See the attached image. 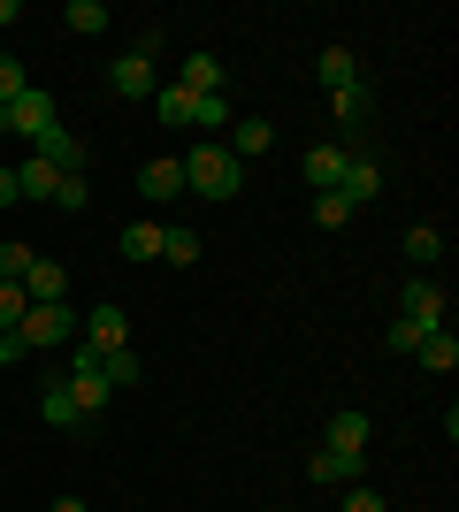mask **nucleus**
<instances>
[{"mask_svg": "<svg viewBox=\"0 0 459 512\" xmlns=\"http://www.w3.org/2000/svg\"><path fill=\"white\" fill-rule=\"evenodd\" d=\"M138 192H146L153 207H169V199L184 192V161H146V169H138Z\"/></svg>", "mask_w": 459, "mask_h": 512, "instance_id": "10", "label": "nucleus"}, {"mask_svg": "<svg viewBox=\"0 0 459 512\" xmlns=\"http://www.w3.org/2000/svg\"><path fill=\"white\" fill-rule=\"evenodd\" d=\"M46 512H85V505H77V497H54V505H46Z\"/></svg>", "mask_w": 459, "mask_h": 512, "instance_id": "38", "label": "nucleus"}, {"mask_svg": "<svg viewBox=\"0 0 459 512\" xmlns=\"http://www.w3.org/2000/svg\"><path fill=\"white\" fill-rule=\"evenodd\" d=\"M0 23H16V0H0Z\"/></svg>", "mask_w": 459, "mask_h": 512, "instance_id": "39", "label": "nucleus"}, {"mask_svg": "<svg viewBox=\"0 0 459 512\" xmlns=\"http://www.w3.org/2000/svg\"><path fill=\"white\" fill-rule=\"evenodd\" d=\"M54 123H62V100H54L46 85H23V100L8 107V138H16V146H31V138H46Z\"/></svg>", "mask_w": 459, "mask_h": 512, "instance_id": "2", "label": "nucleus"}, {"mask_svg": "<svg viewBox=\"0 0 459 512\" xmlns=\"http://www.w3.org/2000/svg\"><path fill=\"white\" fill-rule=\"evenodd\" d=\"M123 260H161V222H131V230H123Z\"/></svg>", "mask_w": 459, "mask_h": 512, "instance_id": "20", "label": "nucleus"}, {"mask_svg": "<svg viewBox=\"0 0 459 512\" xmlns=\"http://www.w3.org/2000/svg\"><path fill=\"white\" fill-rule=\"evenodd\" d=\"M31 153H39V161H46L54 176H85V146H77V138H69L62 123L46 130V138H31Z\"/></svg>", "mask_w": 459, "mask_h": 512, "instance_id": "7", "label": "nucleus"}, {"mask_svg": "<svg viewBox=\"0 0 459 512\" xmlns=\"http://www.w3.org/2000/svg\"><path fill=\"white\" fill-rule=\"evenodd\" d=\"M69 398H77V413H100V406L115 398V390L100 383V375H69Z\"/></svg>", "mask_w": 459, "mask_h": 512, "instance_id": "25", "label": "nucleus"}, {"mask_svg": "<svg viewBox=\"0 0 459 512\" xmlns=\"http://www.w3.org/2000/svg\"><path fill=\"white\" fill-rule=\"evenodd\" d=\"M329 451H360V459H368V413H337V421H329Z\"/></svg>", "mask_w": 459, "mask_h": 512, "instance_id": "16", "label": "nucleus"}, {"mask_svg": "<svg viewBox=\"0 0 459 512\" xmlns=\"http://www.w3.org/2000/svg\"><path fill=\"white\" fill-rule=\"evenodd\" d=\"M77 329H85L92 352H123V344H131V321H123V306H92Z\"/></svg>", "mask_w": 459, "mask_h": 512, "instance_id": "6", "label": "nucleus"}, {"mask_svg": "<svg viewBox=\"0 0 459 512\" xmlns=\"http://www.w3.org/2000/svg\"><path fill=\"white\" fill-rule=\"evenodd\" d=\"M54 184H62V176L46 169L39 153H23V161H16V192H23V199H54Z\"/></svg>", "mask_w": 459, "mask_h": 512, "instance_id": "17", "label": "nucleus"}, {"mask_svg": "<svg viewBox=\"0 0 459 512\" xmlns=\"http://www.w3.org/2000/svg\"><path fill=\"white\" fill-rule=\"evenodd\" d=\"M314 77H322L329 92L360 85V62H352V46H322V62H314Z\"/></svg>", "mask_w": 459, "mask_h": 512, "instance_id": "15", "label": "nucleus"}, {"mask_svg": "<svg viewBox=\"0 0 459 512\" xmlns=\"http://www.w3.org/2000/svg\"><path fill=\"white\" fill-rule=\"evenodd\" d=\"M345 512H383V497H375V490H352V497H345Z\"/></svg>", "mask_w": 459, "mask_h": 512, "instance_id": "36", "label": "nucleus"}, {"mask_svg": "<svg viewBox=\"0 0 459 512\" xmlns=\"http://www.w3.org/2000/svg\"><path fill=\"white\" fill-rule=\"evenodd\" d=\"M314 222H322V230H345V222H352V207H345L337 192H314Z\"/></svg>", "mask_w": 459, "mask_h": 512, "instance_id": "29", "label": "nucleus"}, {"mask_svg": "<svg viewBox=\"0 0 459 512\" xmlns=\"http://www.w3.org/2000/svg\"><path fill=\"white\" fill-rule=\"evenodd\" d=\"M161 260H176V268H184V260H199V237H192V230H161Z\"/></svg>", "mask_w": 459, "mask_h": 512, "instance_id": "30", "label": "nucleus"}, {"mask_svg": "<svg viewBox=\"0 0 459 512\" xmlns=\"http://www.w3.org/2000/svg\"><path fill=\"white\" fill-rule=\"evenodd\" d=\"M23 299H31V306H54V299H69V268H62V260H31V276H23Z\"/></svg>", "mask_w": 459, "mask_h": 512, "instance_id": "8", "label": "nucleus"}, {"mask_svg": "<svg viewBox=\"0 0 459 512\" xmlns=\"http://www.w3.org/2000/svg\"><path fill=\"white\" fill-rule=\"evenodd\" d=\"M85 176H62V184H54V199H46V207H62V214H77V207H85Z\"/></svg>", "mask_w": 459, "mask_h": 512, "instance_id": "32", "label": "nucleus"}, {"mask_svg": "<svg viewBox=\"0 0 459 512\" xmlns=\"http://www.w3.org/2000/svg\"><path fill=\"white\" fill-rule=\"evenodd\" d=\"M360 467H368V459H360V451H314V467H306V474H314V482H360Z\"/></svg>", "mask_w": 459, "mask_h": 512, "instance_id": "14", "label": "nucleus"}, {"mask_svg": "<svg viewBox=\"0 0 459 512\" xmlns=\"http://www.w3.org/2000/svg\"><path fill=\"white\" fill-rule=\"evenodd\" d=\"M184 192H199V199H238L245 192V161L230 146H192V153H184Z\"/></svg>", "mask_w": 459, "mask_h": 512, "instance_id": "1", "label": "nucleus"}, {"mask_svg": "<svg viewBox=\"0 0 459 512\" xmlns=\"http://www.w3.org/2000/svg\"><path fill=\"white\" fill-rule=\"evenodd\" d=\"M23 100V69H16V54H0V107H16Z\"/></svg>", "mask_w": 459, "mask_h": 512, "instance_id": "34", "label": "nucleus"}, {"mask_svg": "<svg viewBox=\"0 0 459 512\" xmlns=\"http://www.w3.org/2000/svg\"><path fill=\"white\" fill-rule=\"evenodd\" d=\"M276 146V130L261 123V115H245V123H230V153H238V161H253V153H268Z\"/></svg>", "mask_w": 459, "mask_h": 512, "instance_id": "19", "label": "nucleus"}, {"mask_svg": "<svg viewBox=\"0 0 459 512\" xmlns=\"http://www.w3.org/2000/svg\"><path fill=\"white\" fill-rule=\"evenodd\" d=\"M8 199H16V169H8V161H0V207H8Z\"/></svg>", "mask_w": 459, "mask_h": 512, "instance_id": "37", "label": "nucleus"}, {"mask_svg": "<svg viewBox=\"0 0 459 512\" xmlns=\"http://www.w3.org/2000/svg\"><path fill=\"white\" fill-rule=\"evenodd\" d=\"M16 329H23V344H31V352H46V344H77V314H69V299L31 306V314H23Z\"/></svg>", "mask_w": 459, "mask_h": 512, "instance_id": "3", "label": "nucleus"}, {"mask_svg": "<svg viewBox=\"0 0 459 512\" xmlns=\"http://www.w3.org/2000/svg\"><path fill=\"white\" fill-rule=\"evenodd\" d=\"M23 314H31V299H23V283H0V329H16Z\"/></svg>", "mask_w": 459, "mask_h": 512, "instance_id": "31", "label": "nucleus"}, {"mask_svg": "<svg viewBox=\"0 0 459 512\" xmlns=\"http://www.w3.org/2000/svg\"><path fill=\"white\" fill-rule=\"evenodd\" d=\"M368 115H375V92L368 85H345V92H337V123H345V130H360Z\"/></svg>", "mask_w": 459, "mask_h": 512, "instance_id": "22", "label": "nucleus"}, {"mask_svg": "<svg viewBox=\"0 0 459 512\" xmlns=\"http://www.w3.org/2000/svg\"><path fill=\"white\" fill-rule=\"evenodd\" d=\"M100 383H108V390L138 383V352H131V344H123V352H100Z\"/></svg>", "mask_w": 459, "mask_h": 512, "instance_id": "21", "label": "nucleus"}, {"mask_svg": "<svg viewBox=\"0 0 459 512\" xmlns=\"http://www.w3.org/2000/svg\"><path fill=\"white\" fill-rule=\"evenodd\" d=\"M39 413H46V428H69V421H85V413H77V398H69V383H54L39 398Z\"/></svg>", "mask_w": 459, "mask_h": 512, "instance_id": "23", "label": "nucleus"}, {"mask_svg": "<svg viewBox=\"0 0 459 512\" xmlns=\"http://www.w3.org/2000/svg\"><path fill=\"white\" fill-rule=\"evenodd\" d=\"M192 123H199V130H230V100H222V92H215V100H199Z\"/></svg>", "mask_w": 459, "mask_h": 512, "instance_id": "33", "label": "nucleus"}, {"mask_svg": "<svg viewBox=\"0 0 459 512\" xmlns=\"http://www.w3.org/2000/svg\"><path fill=\"white\" fill-rule=\"evenodd\" d=\"M406 260H414V268L444 260V237H437V230H406Z\"/></svg>", "mask_w": 459, "mask_h": 512, "instance_id": "27", "label": "nucleus"}, {"mask_svg": "<svg viewBox=\"0 0 459 512\" xmlns=\"http://www.w3.org/2000/svg\"><path fill=\"white\" fill-rule=\"evenodd\" d=\"M0 138H8V107H0Z\"/></svg>", "mask_w": 459, "mask_h": 512, "instance_id": "40", "label": "nucleus"}, {"mask_svg": "<svg viewBox=\"0 0 459 512\" xmlns=\"http://www.w3.org/2000/svg\"><path fill=\"white\" fill-rule=\"evenodd\" d=\"M375 192H383V169H375L368 153H345V176H337V199H345V207L360 214V207H368Z\"/></svg>", "mask_w": 459, "mask_h": 512, "instance_id": "5", "label": "nucleus"}, {"mask_svg": "<svg viewBox=\"0 0 459 512\" xmlns=\"http://www.w3.org/2000/svg\"><path fill=\"white\" fill-rule=\"evenodd\" d=\"M23 352H31V344H23V329H0V367H16Z\"/></svg>", "mask_w": 459, "mask_h": 512, "instance_id": "35", "label": "nucleus"}, {"mask_svg": "<svg viewBox=\"0 0 459 512\" xmlns=\"http://www.w3.org/2000/svg\"><path fill=\"white\" fill-rule=\"evenodd\" d=\"M414 360L429 367V375H452V367H459V337H452V329H429V337L414 344Z\"/></svg>", "mask_w": 459, "mask_h": 512, "instance_id": "13", "label": "nucleus"}, {"mask_svg": "<svg viewBox=\"0 0 459 512\" xmlns=\"http://www.w3.org/2000/svg\"><path fill=\"white\" fill-rule=\"evenodd\" d=\"M421 337H429V329H421V321H406V314L383 329V344H391V352H406V360H414V344H421Z\"/></svg>", "mask_w": 459, "mask_h": 512, "instance_id": "28", "label": "nucleus"}, {"mask_svg": "<svg viewBox=\"0 0 459 512\" xmlns=\"http://www.w3.org/2000/svg\"><path fill=\"white\" fill-rule=\"evenodd\" d=\"M176 85L192 92V100H215V92H222V62L207 54V46H192V54H184V77H176Z\"/></svg>", "mask_w": 459, "mask_h": 512, "instance_id": "9", "label": "nucleus"}, {"mask_svg": "<svg viewBox=\"0 0 459 512\" xmlns=\"http://www.w3.org/2000/svg\"><path fill=\"white\" fill-rule=\"evenodd\" d=\"M306 184H314V192H337V176H345V146H306Z\"/></svg>", "mask_w": 459, "mask_h": 512, "instance_id": "12", "label": "nucleus"}, {"mask_svg": "<svg viewBox=\"0 0 459 512\" xmlns=\"http://www.w3.org/2000/svg\"><path fill=\"white\" fill-rule=\"evenodd\" d=\"M69 31H85V39H92V31H108V0H69Z\"/></svg>", "mask_w": 459, "mask_h": 512, "instance_id": "24", "label": "nucleus"}, {"mask_svg": "<svg viewBox=\"0 0 459 512\" xmlns=\"http://www.w3.org/2000/svg\"><path fill=\"white\" fill-rule=\"evenodd\" d=\"M31 260H39V253H31L23 237H8V245H0V283H23V276H31Z\"/></svg>", "mask_w": 459, "mask_h": 512, "instance_id": "26", "label": "nucleus"}, {"mask_svg": "<svg viewBox=\"0 0 459 512\" xmlns=\"http://www.w3.org/2000/svg\"><path fill=\"white\" fill-rule=\"evenodd\" d=\"M108 85L123 92V100H146V92H153V62H138V54H115V62H108Z\"/></svg>", "mask_w": 459, "mask_h": 512, "instance_id": "11", "label": "nucleus"}, {"mask_svg": "<svg viewBox=\"0 0 459 512\" xmlns=\"http://www.w3.org/2000/svg\"><path fill=\"white\" fill-rule=\"evenodd\" d=\"M192 92H184V85H161V92H153V115H161V123H169V130H192Z\"/></svg>", "mask_w": 459, "mask_h": 512, "instance_id": "18", "label": "nucleus"}, {"mask_svg": "<svg viewBox=\"0 0 459 512\" xmlns=\"http://www.w3.org/2000/svg\"><path fill=\"white\" fill-rule=\"evenodd\" d=\"M398 314L421 321V329H444V283H437V276H406V291H398Z\"/></svg>", "mask_w": 459, "mask_h": 512, "instance_id": "4", "label": "nucleus"}]
</instances>
